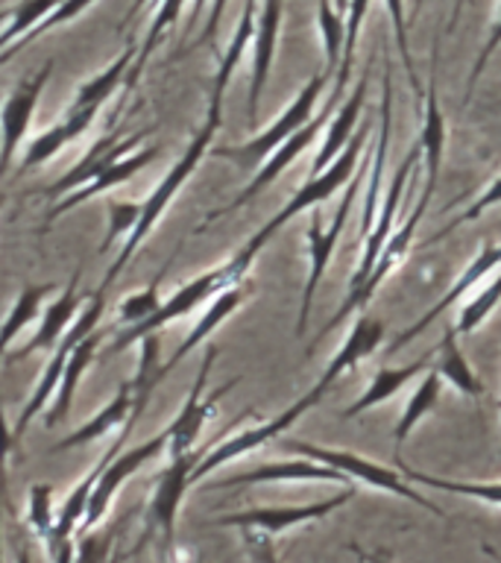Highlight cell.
Returning <instances> with one entry per match:
<instances>
[{
    "label": "cell",
    "mask_w": 501,
    "mask_h": 563,
    "mask_svg": "<svg viewBox=\"0 0 501 563\" xmlns=\"http://www.w3.org/2000/svg\"><path fill=\"white\" fill-rule=\"evenodd\" d=\"M220 123H223V103H211L209 100V112H205V123H202L200 130L193 132V139L188 141V147L182 150V156L176 158L170 170L162 176V183L149 191V197L141 202V218H138V227L132 229V235L126 238L121 244V253L118 258L112 262V267L105 271L103 282H100V288H112V282L118 279L123 273V267L132 262V255L138 253L141 244L147 241L149 232L156 229V223L165 218V211L170 209V202L176 200V194L182 191L185 183L191 179L193 170L200 167V162L205 158V153H211V141L218 135Z\"/></svg>",
    "instance_id": "1"
},
{
    "label": "cell",
    "mask_w": 501,
    "mask_h": 563,
    "mask_svg": "<svg viewBox=\"0 0 501 563\" xmlns=\"http://www.w3.org/2000/svg\"><path fill=\"white\" fill-rule=\"evenodd\" d=\"M367 139L369 121H364L360 123V132L352 135V141L346 144V150H343L341 156L334 158L332 165L325 167V170H320V174H311V179H308L302 188H297V194H293V197H290V200L285 202V206H281V209L276 211V214H272V218L267 220V223H264V227L258 229L235 255H232V258H229V264L235 267V273L241 279H246V273H249V267H253L255 262V255L261 253L264 246H267V241H270L288 220H293L297 214H302V211L323 206V202L332 200L341 188H346V183H349L352 176H355V170H358L360 150H364V141Z\"/></svg>",
    "instance_id": "2"
},
{
    "label": "cell",
    "mask_w": 501,
    "mask_h": 563,
    "mask_svg": "<svg viewBox=\"0 0 501 563\" xmlns=\"http://www.w3.org/2000/svg\"><path fill=\"white\" fill-rule=\"evenodd\" d=\"M332 77H334L332 70L320 68L314 77L308 79L305 86H302V91L290 100L288 109H285V112H281L279 118L267 126V130H261L258 135H253V139L237 141V144L211 147V156L226 158V162L237 165L241 170H255V167H261L264 162H267V156H270L272 150L279 147L281 141H288L293 132L302 130V126L314 118L316 100H320L323 88L329 86V79Z\"/></svg>",
    "instance_id": "3"
},
{
    "label": "cell",
    "mask_w": 501,
    "mask_h": 563,
    "mask_svg": "<svg viewBox=\"0 0 501 563\" xmlns=\"http://www.w3.org/2000/svg\"><path fill=\"white\" fill-rule=\"evenodd\" d=\"M241 282L246 279H241L235 273V267L229 262L220 264V267H211V271L200 273V276H193L191 282H185L182 288H176L170 297L162 299V306H158V311L149 317V320H144V323L138 325H130V329H121V334L114 338L109 352H112V355H121L126 346L138 343L141 338L158 334L167 323H174L179 317L191 314V311H197V306H209V299L218 297L220 290L232 288V285H241Z\"/></svg>",
    "instance_id": "4"
},
{
    "label": "cell",
    "mask_w": 501,
    "mask_h": 563,
    "mask_svg": "<svg viewBox=\"0 0 501 563\" xmlns=\"http://www.w3.org/2000/svg\"><path fill=\"white\" fill-rule=\"evenodd\" d=\"M103 311H105V288H97L94 294L88 297V306L82 308L77 320L70 323L68 332L62 334V341L53 346L51 361L44 364L42 376H38L35 387L30 390V399H26V405L21 408V413H18L15 429H12L15 443L24 438L26 429H30V422H33L38 413L47 411V405H51L53 394H56V387H59L62 382V373H65V364H68L70 352H74L77 343L86 341L88 334H94V329L100 325V320H103Z\"/></svg>",
    "instance_id": "5"
},
{
    "label": "cell",
    "mask_w": 501,
    "mask_h": 563,
    "mask_svg": "<svg viewBox=\"0 0 501 563\" xmlns=\"http://www.w3.org/2000/svg\"><path fill=\"white\" fill-rule=\"evenodd\" d=\"M285 449L293 452V455L311 457V461H320V464L332 466V470H341L352 484L360 482L367 487H376V490L393 493L399 499H408L420 508L431 510V514H443V508H437L434 501L425 499L422 493L413 490L411 482H404L399 470H390V466H381L369 457H360L355 452H346V449H332V446H320V443H308V440L288 438L285 440Z\"/></svg>",
    "instance_id": "6"
},
{
    "label": "cell",
    "mask_w": 501,
    "mask_h": 563,
    "mask_svg": "<svg viewBox=\"0 0 501 563\" xmlns=\"http://www.w3.org/2000/svg\"><path fill=\"white\" fill-rule=\"evenodd\" d=\"M205 449H191V452H185V455L170 457V464L158 473L156 490H153L147 505V519H144V537H141V543L132 549V554L141 552L144 543H147L153 534L162 537V543H165L167 552L174 549L179 508H182L185 493H188V487L193 484L191 475L193 470H197V464H200V457L205 455Z\"/></svg>",
    "instance_id": "7"
},
{
    "label": "cell",
    "mask_w": 501,
    "mask_h": 563,
    "mask_svg": "<svg viewBox=\"0 0 501 563\" xmlns=\"http://www.w3.org/2000/svg\"><path fill=\"white\" fill-rule=\"evenodd\" d=\"M360 176H364V167H360V174L355 170L346 188H343V200L334 211V218L329 227H323V220L320 214H311L308 220V229H305V241H308V279H305V288H302V306H299V317H297V334H305L308 329V317H311V308H314V294H316V285L320 279L325 276L329 271V262H332V253L337 241L343 235V227H346V220H349V211L358 200V188H360Z\"/></svg>",
    "instance_id": "8"
},
{
    "label": "cell",
    "mask_w": 501,
    "mask_h": 563,
    "mask_svg": "<svg viewBox=\"0 0 501 563\" xmlns=\"http://www.w3.org/2000/svg\"><path fill=\"white\" fill-rule=\"evenodd\" d=\"M334 106H337V97H329V103L323 106V112L314 114V118H311V121H308L302 130L293 132L288 141H281L279 147L272 150L270 156H267V162L258 167V174L253 176V183L246 185L244 191L237 194L232 202H226V206H220V209L209 211L200 227L193 229V235H200L202 229L211 227V223H218L220 218H226V214L237 211L241 206H246V202H253L255 197L264 191V188H270V185L276 183V179H279V176L285 174V170H288V167L293 165V162H297V158L302 156L308 147H311V144H314L316 135L323 132V126H329V121H332V114H334Z\"/></svg>",
    "instance_id": "9"
},
{
    "label": "cell",
    "mask_w": 501,
    "mask_h": 563,
    "mask_svg": "<svg viewBox=\"0 0 501 563\" xmlns=\"http://www.w3.org/2000/svg\"><path fill=\"white\" fill-rule=\"evenodd\" d=\"M214 361H218V346H209L200 364V373H197L191 390L185 396L182 408H179V413L167 426V452H170V457H179L197 449V438H200L202 426L211 420V413L218 411V399H223L237 385V378H232L226 385H220L218 390L205 394Z\"/></svg>",
    "instance_id": "10"
},
{
    "label": "cell",
    "mask_w": 501,
    "mask_h": 563,
    "mask_svg": "<svg viewBox=\"0 0 501 563\" xmlns=\"http://www.w3.org/2000/svg\"><path fill=\"white\" fill-rule=\"evenodd\" d=\"M311 408H316L314 399H308L305 394L299 396L297 402L290 405V408H285V411L279 413V417H272V420H264V422H255V426H249V429H241L237 434H232V438L226 440H214L209 449H205V455L200 457V464H197V470H193L191 482H202L205 475H211L214 470H220V466L232 464V461H237V457L249 455V452H255V449L267 446L270 440H276L279 434H285V431L293 426V422L302 417V413H308Z\"/></svg>",
    "instance_id": "11"
},
{
    "label": "cell",
    "mask_w": 501,
    "mask_h": 563,
    "mask_svg": "<svg viewBox=\"0 0 501 563\" xmlns=\"http://www.w3.org/2000/svg\"><path fill=\"white\" fill-rule=\"evenodd\" d=\"M167 449V429L153 434L149 440L138 443V446L126 449V452H118V455L105 464V470L100 473L94 484V493H91V499H88V510L86 517H82V526H79V534H88V531H94L100 528L103 517L109 514V505L114 501V496L121 493V487L130 482L132 475L144 470V464H149L153 457L162 455Z\"/></svg>",
    "instance_id": "12"
},
{
    "label": "cell",
    "mask_w": 501,
    "mask_h": 563,
    "mask_svg": "<svg viewBox=\"0 0 501 563\" xmlns=\"http://www.w3.org/2000/svg\"><path fill=\"white\" fill-rule=\"evenodd\" d=\"M420 167H422V144L420 139H416V144L408 150V156L402 158V165H399V170H396L390 185H387V194L381 197V209H378V218L376 223H372V229H369V235L364 238V253H360L358 271L352 273L349 290H358L360 285L367 282L369 273H372V267H376L378 255H381V250H385L387 244V238L393 235V223L396 218H399V209H402L404 188L413 183V176H416Z\"/></svg>",
    "instance_id": "13"
},
{
    "label": "cell",
    "mask_w": 501,
    "mask_h": 563,
    "mask_svg": "<svg viewBox=\"0 0 501 563\" xmlns=\"http://www.w3.org/2000/svg\"><path fill=\"white\" fill-rule=\"evenodd\" d=\"M355 499V487H343V493L329 496V499L308 501V505H281V508H249L237 510V514H223V517L211 519V526L223 528H253V531H264V534H281L288 528L305 526L314 519L332 517L334 510H341L346 501Z\"/></svg>",
    "instance_id": "14"
},
{
    "label": "cell",
    "mask_w": 501,
    "mask_h": 563,
    "mask_svg": "<svg viewBox=\"0 0 501 563\" xmlns=\"http://www.w3.org/2000/svg\"><path fill=\"white\" fill-rule=\"evenodd\" d=\"M53 77V62H44V68L33 70L30 77H24L18 82L9 97L0 106V176L7 174L9 165L15 162L18 150H21V141L26 139L30 132V123H33V112L38 106V97L44 95V86L51 82Z\"/></svg>",
    "instance_id": "15"
},
{
    "label": "cell",
    "mask_w": 501,
    "mask_h": 563,
    "mask_svg": "<svg viewBox=\"0 0 501 563\" xmlns=\"http://www.w3.org/2000/svg\"><path fill=\"white\" fill-rule=\"evenodd\" d=\"M281 12H285V0H261V9L255 15V33H253V74H249V95H246V118L255 123L258 118V106L261 95L270 79L272 59H276V44H279L281 30Z\"/></svg>",
    "instance_id": "16"
},
{
    "label": "cell",
    "mask_w": 501,
    "mask_h": 563,
    "mask_svg": "<svg viewBox=\"0 0 501 563\" xmlns=\"http://www.w3.org/2000/svg\"><path fill=\"white\" fill-rule=\"evenodd\" d=\"M149 130L138 132V135H121V132H105L103 139H97L94 144H91V150H86V156L79 158L77 165L70 167L68 174H62L56 183L47 188V194L51 197H65V194L77 191V188H82V185H88L91 179H97V176L103 174L105 167L114 165L118 158L130 156L132 150L138 147L141 139H147Z\"/></svg>",
    "instance_id": "17"
},
{
    "label": "cell",
    "mask_w": 501,
    "mask_h": 563,
    "mask_svg": "<svg viewBox=\"0 0 501 563\" xmlns=\"http://www.w3.org/2000/svg\"><path fill=\"white\" fill-rule=\"evenodd\" d=\"M385 329L387 325L378 320V317H360L358 323L352 325V332L346 334V341L337 352H334V358L329 361V367L323 369V376L316 378V385L308 390V399H314L320 405L325 394H329V387L337 382L341 376H346L349 369H355L364 358H369L372 352L381 346L385 341Z\"/></svg>",
    "instance_id": "18"
},
{
    "label": "cell",
    "mask_w": 501,
    "mask_h": 563,
    "mask_svg": "<svg viewBox=\"0 0 501 563\" xmlns=\"http://www.w3.org/2000/svg\"><path fill=\"white\" fill-rule=\"evenodd\" d=\"M496 267H501V244H487L481 250V253L475 255L472 262L466 264V271L460 273V276H457L455 285H452V288H448L446 294H443V297L437 299V306H431L428 311H425V314H422L420 320H416V323L411 325V329H404V332L396 334V341L390 343V346H387V352H399L404 346V343L416 341V338H420V334L425 332V329H428V325L434 323V320H437V317L446 314L448 308L455 306L457 299L466 297V294H469V290H472L475 285H478V282L483 279V276H490V273L496 271Z\"/></svg>",
    "instance_id": "19"
},
{
    "label": "cell",
    "mask_w": 501,
    "mask_h": 563,
    "mask_svg": "<svg viewBox=\"0 0 501 563\" xmlns=\"http://www.w3.org/2000/svg\"><path fill=\"white\" fill-rule=\"evenodd\" d=\"M158 156H162V147H158V144H153V147L132 150L130 156L118 158V162L105 167L103 174L97 176V179H91L88 185H82V188H77V191L65 194L62 200L53 202V209L47 211V223H44V227H51L53 220H59L62 214H68L70 209H77V206L88 202L91 197H100V194H109L112 188H118V185L130 183L132 176L141 174L147 165H153Z\"/></svg>",
    "instance_id": "20"
},
{
    "label": "cell",
    "mask_w": 501,
    "mask_h": 563,
    "mask_svg": "<svg viewBox=\"0 0 501 563\" xmlns=\"http://www.w3.org/2000/svg\"><path fill=\"white\" fill-rule=\"evenodd\" d=\"M267 482H332L343 484V487H355V484L341 473V470H332V466L320 464V461H311V457L299 455L297 461H272V464H261L246 470V473L229 475V478H220L211 487L214 490H229V487H244V484H267Z\"/></svg>",
    "instance_id": "21"
},
{
    "label": "cell",
    "mask_w": 501,
    "mask_h": 563,
    "mask_svg": "<svg viewBox=\"0 0 501 563\" xmlns=\"http://www.w3.org/2000/svg\"><path fill=\"white\" fill-rule=\"evenodd\" d=\"M79 276H82V271L74 273V279L59 290V297L44 308V314L42 320H38V329L33 332V338H30L24 346H18L15 352H9V361H12V364L30 358L35 352H53V346L62 341V334L68 332L70 323L79 317Z\"/></svg>",
    "instance_id": "22"
},
{
    "label": "cell",
    "mask_w": 501,
    "mask_h": 563,
    "mask_svg": "<svg viewBox=\"0 0 501 563\" xmlns=\"http://www.w3.org/2000/svg\"><path fill=\"white\" fill-rule=\"evenodd\" d=\"M97 114L100 109H74L68 106L65 114L59 118V123H53L51 130H44L42 135H35L30 141V147H26L24 158H21V165H18V176L30 174L35 167L47 165L62 147H68L77 139H82L88 130H91V123L97 121Z\"/></svg>",
    "instance_id": "23"
},
{
    "label": "cell",
    "mask_w": 501,
    "mask_h": 563,
    "mask_svg": "<svg viewBox=\"0 0 501 563\" xmlns=\"http://www.w3.org/2000/svg\"><path fill=\"white\" fill-rule=\"evenodd\" d=\"M381 130L378 139L372 141V156H369V176H367V197H364V214H360V238L369 235V229L376 223L381 197H385V165L387 150H390V121H393V79L390 70H385V86H381Z\"/></svg>",
    "instance_id": "24"
},
{
    "label": "cell",
    "mask_w": 501,
    "mask_h": 563,
    "mask_svg": "<svg viewBox=\"0 0 501 563\" xmlns=\"http://www.w3.org/2000/svg\"><path fill=\"white\" fill-rule=\"evenodd\" d=\"M132 408H135V387H132V378L126 385H121V390L109 399V402L100 408V411L86 420L79 429H74L68 438H62L56 446L51 449V455H62V452H68V449H79V446H91L94 440H100L103 434H112V431H121L123 422L130 420Z\"/></svg>",
    "instance_id": "25"
},
{
    "label": "cell",
    "mask_w": 501,
    "mask_h": 563,
    "mask_svg": "<svg viewBox=\"0 0 501 563\" xmlns=\"http://www.w3.org/2000/svg\"><path fill=\"white\" fill-rule=\"evenodd\" d=\"M246 297H249V288H246L244 282L241 285H232V288L220 290L218 297L209 299V306H205V311H202V317L193 323V329L188 332V338H185L179 346H176V352L170 355V358L165 361V373H170L174 367H179L188 355H191L197 346H202V343L209 341L211 334H214V329H220V325L226 323L229 317L235 314L237 308L244 306Z\"/></svg>",
    "instance_id": "26"
},
{
    "label": "cell",
    "mask_w": 501,
    "mask_h": 563,
    "mask_svg": "<svg viewBox=\"0 0 501 563\" xmlns=\"http://www.w3.org/2000/svg\"><path fill=\"white\" fill-rule=\"evenodd\" d=\"M422 126H420V144H422V170H425V183L422 188H437L439 167H443V150H446V118L439 109L437 100V82L431 74L428 88H422Z\"/></svg>",
    "instance_id": "27"
},
{
    "label": "cell",
    "mask_w": 501,
    "mask_h": 563,
    "mask_svg": "<svg viewBox=\"0 0 501 563\" xmlns=\"http://www.w3.org/2000/svg\"><path fill=\"white\" fill-rule=\"evenodd\" d=\"M367 82H369V68L364 70V77L355 88H352V95L346 97L337 109V114H332V121H329V130H325V139L320 141V153L314 156V174L325 170V167L332 165L334 158L341 156L346 144L355 135V126L360 121V109L367 103Z\"/></svg>",
    "instance_id": "28"
},
{
    "label": "cell",
    "mask_w": 501,
    "mask_h": 563,
    "mask_svg": "<svg viewBox=\"0 0 501 563\" xmlns=\"http://www.w3.org/2000/svg\"><path fill=\"white\" fill-rule=\"evenodd\" d=\"M103 341V334L94 332L88 334L86 341L77 343L74 352H70L68 364H65V373H62V382L56 387V394H53L51 405H47V411H44V422H47V429H56L62 422L68 420L70 405H74V396H77V387L82 382V373H86L91 364H94L97 346Z\"/></svg>",
    "instance_id": "29"
},
{
    "label": "cell",
    "mask_w": 501,
    "mask_h": 563,
    "mask_svg": "<svg viewBox=\"0 0 501 563\" xmlns=\"http://www.w3.org/2000/svg\"><path fill=\"white\" fill-rule=\"evenodd\" d=\"M135 56H138V47H135V44H126V51L118 53L100 74L88 77L86 82H79L70 106H74V109H103V106L112 100L114 91L130 79Z\"/></svg>",
    "instance_id": "30"
},
{
    "label": "cell",
    "mask_w": 501,
    "mask_h": 563,
    "mask_svg": "<svg viewBox=\"0 0 501 563\" xmlns=\"http://www.w3.org/2000/svg\"><path fill=\"white\" fill-rule=\"evenodd\" d=\"M431 364V355H425V358H416L411 361V364H404V367H381L372 376V385L364 390V396L360 399H355V402L346 408V411L341 413L343 420H352V417H358V413L369 411V408H376V405L387 402V399H393L399 390H402L408 382H411L413 376H420V373H425Z\"/></svg>",
    "instance_id": "31"
},
{
    "label": "cell",
    "mask_w": 501,
    "mask_h": 563,
    "mask_svg": "<svg viewBox=\"0 0 501 563\" xmlns=\"http://www.w3.org/2000/svg\"><path fill=\"white\" fill-rule=\"evenodd\" d=\"M56 290H59V285L44 282V285H26V288L18 294L15 302L9 306V314L3 317V323H0V358H3L9 352V346L18 341V334L24 332L26 325L42 314L44 302H47V297H53Z\"/></svg>",
    "instance_id": "32"
},
{
    "label": "cell",
    "mask_w": 501,
    "mask_h": 563,
    "mask_svg": "<svg viewBox=\"0 0 501 563\" xmlns=\"http://www.w3.org/2000/svg\"><path fill=\"white\" fill-rule=\"evenodd\" d=\"M439 390H443V376H439L437 369H425L422 382L416 385V390H413L408 405H404L402 417L396 422V461H402L404 440L411 438V431L420 426L422 417L437 408Z\"/></svg>",
    "instance_id": "33"
},
{
    "label": "cell",
    "mask_w": 501,
    "mask_h": 563,
    "mask_svg": "<svg viewBox=\"0 0 501 563\" xmlns=\"http://www.w3.org/2000/svg\"><path fill=\"white\" fill-rule=\"evenodd\" d=\"M396 466H399L404 482L422 484V487H431V490L457 493V496H466V499H478L492 505V508H501V482H457V478H443V475L413 470L404 461H396Z\"/></svg>",
    "instance_id": "34"
},
{
    "label": "cell",
    "mask_w": 501,
    "mask_h": 563,
    "mask_svg": "<svg viewBox=\"0 0 501 563\" xmlns=\"http://www.w3.org/2000/svg\"><path fill=\"white\" fill-rule=\"evenodd\" d=\"M443 376V382L455 387L457 394L469 396V399H478L483 396L481 378L475 376V369L469 367V361L464 358V352L457 346V334L455 329H448L443 334V343H439V355H437V367H434Z\"/></svg>",
    "instance_id": "35"
},
{
    "label": "cell",
    "mask_w": 501,
    "mask_h": 563,
    "mask_svg": "<svg viewBox=\"0 0 501 563\" xmlns=\"http://www.w3.org/2000/svg\"><path fill=\"white\" fill-rule=\"evenodd\" d=\"M149 3H153V21H149L147 38H144V44H141L138 56H135V62H132L126 88H132L135 82H138L141 70H144V65L149 62V56H153V51L158 47V42L167 35V30L179 21V15H182V9L188 0H149Z\"/></svg>",
    "instance_id": "36"
},
{
    "label": "cell",
    "mask_w": 501,
    "mask_h": 563,
    "mask_svg": "<svg viewBox=\"0 0 501 563\" xmlns=\"http://www.w3.org/2000/svg\"><path fill=\"white\" fill-rule=\"evenodd\" d=\"M91 3H97V0H59V3H56V9H51V12H47V15H44L42 21H38V24H35L33 30L24 35V38H18L15 44H9L7 51L0 53V68H3V65L12 59V56H18V53L24 51L26 44H33L35 38H42L44 33H53L56 26L70 24V21L82 15V12H86Z\"/></svg>",
    "instance_id": "37"
},
{
    "label": "cell",
    "mask_w": 501,
    "mask_h": 563,
    "mask_svg": "<svg viewBox=\"0 0 501 563\" xmlns=\"http://www.w3.org/2000/svg\"><path fill=\"white\" fill-rule=\"evenodd\" d=\"M369 3H372V0H349V9L343 12V21H346V42H343V56H341V65H337V79H334V88H332V97H337V100H341L346 86H349L360 24H364V18H367Z\"/></svg>",
    "instance_id": "38"
},
{
    "label": "cell",
    "mask_w": 501,
    "mask_h": 563,
    "mask_svg": "<svg viewBox=\"0 0 501 563\" xmlns=\"http://www.w3.org/2000/svg\"><path fill=\"white\" fill-rule=\"evenodd\" d=\"M501 302V271L499 276L492 282H487V288H481L475 294L464 308H460V314H457V323L452 325L455 329L457 338H464V334H472L475 329H481L487 323V317L496 311V306Z\"/></svg>",
    "instance_id": "39"
},
{
    "label": "cell",
    "mask_w": 501,
    "mask_h": 563,
    "mask_svg": "<svg viewBox=\"0 0 501 563\" xmlns=\"http://www.w3.org/2000/svg\"><path fill=\"white\" fill-rule=\"evenodd\" d=\"M56 3L59 0H18L12 7V18L0 26V53L7 51L9 44H15L18 38H24L51 9H56Z\"/></svg>",
    "instance_id": "40"
},
{
    "label": "cell",
    "mask_w": 501,
    "mask_h": 563,
    "mask_svg": "<svg viewBox=\"0 0 501 563\" xmlns=\"http://www.w3.org/2000/svg\"><path fill=\"white\" fill-rule=\"evenodd\" d=\"M316 24H320V33H323V51H325V70H337L343 56V42H346V21L334 9L332 0H320L316 7Z\"/></svg>",
    "instance_id": "41"
},
{
    "label": "cell",
    "mask_w": 501,
    "mask_h": 563,
    "mask_svg": "<svg viewBox=\"0 0 501 563\" xmlns=\"http://www.w3.org/2000/svg\"><path fill=\"white\" fill-rule=\"evenodd\" d=\"M158 282H162V276H158L156 282H149L147 288L132 290L130 297H123L121 302H118V323H121V329L144 323V320H149V317L156 314L158 306H162Z\"/></svg>",
    "instance_id": "42"
},
{
    "label": "cell",
    "mask_w": 501,
    "mask_h": 563,
    "mask_svg": "<svg viewBox=\"0 0 501 563\" xmlns=\"http://www.w3.org/2000/svg\"><path fill=\"white\" fill-rule=\"evenodd\" d=\"M26 526L38 540H51L56 528V514H53V487L51 484H33L30 499H26Z\"/></svg>",
    "instance_id": "43"
},
{
    "label": "cell",
    "mask_w": 501,
    "mask_h": 563,
    "mask_svg": "<svg viewBox=\"0 0 501 563\" xmlns=\"http://www.w3.org/2000/svg\"><path fill=\"white\" fill-rule=\"evenodd\" d=\"M138 218H141V202H132V200L109 202V227H105L100 253H109V250L114 246V241H126V238L132 235V229L138 227Z\"/></svg>",
    "instance_id": "44"
},
{
    "label": "cell",
    "mask_w": 501,
    "mask_h": 563,
    "mask_svg": "<svg viewBox=\"0 0 501 563\" xmlns=\"http://www.w3.org/2000/svg\"><path fill=\"white\" fill-rule=\"evenodd\" d=\"M387 15H390V24H393V38H396V51L402 56V65L411 77V86L416 95H422V82L416 77V68H413V56H411V42H408V18H404V0H385Z\"/></svg>",
    "instance_id": "45"
},
{
    "label": "cell",
    "mask_w": 501,
    "mask_h": 563,
    "mask_svg": "<svg viewBox=\"0 0 501 563\" xmlns=\"http://www.w3.org/2000/svg\"><path fill=\"white\" fill-rule=\"evenodd\" d=\"M501 202V174L496 176V179H492L490 185H487V188H483V194L481 197H478V200L472 202V206H469V209L464 211V214H457L455 220H448L446 227L439 229L437 235L431 238V241H425V244H437V241H443V238L448 235V232H452V229H457V227H464V223H472V220H478L483 214V211L487 209H492V206H499Z\"/></svg>",
    "instance_id": "46"
},
{
    "label": "cell",
    "mask_w": 501,
    "mask_h": 563,
    "mask_svg": "<svg viewBox=\"0 0 501 563\" xmlns=\"http://www.w3.org/2000/svg\"><path fill=\"white\" fill-rule=\"evenodd\" d=\"M114 531H88L77 537L74 545V563H109L114 552Z\"/></svg>",
    "instance_id": "47"
},
{
    "label": "cell",
    "mask_w": 501,
    "mask_h": 563,
    "mask_svg": "<svg viewBox=\"0 0 501 563\" xmlns=\"http://www.w3.org/2000/svg\"><path fill=\"white\" fill-rule=\"evenodd\" d=\"M501 47V3H499V12H496V21L490 24V35H487V42H483L481 53H478V59H475L472 70H469V82H466V100L464 103L469 106L475 95V86H478V79H481L483 68L490 65V59L496 56V51Z\"/></svg>",
    "instance_id": "48"
},
{
    "label": "cell",
    "mask_w": 501,
    "mask_h": 563,
    "mask_svg": "<svg viewBox=\"0 0 501 563\" xmlns=\"http://www.w3.org/2000/svg\"><path fill=\"white\" fill-rule=\"evenodd\" d=\"M246 549L253 554L258 563H281L276 549H272V537L264 534V531H253V528H246Z\"/></svg>",
    "instance_id": "49"
},
{
    "label": "cell",
    "mask_w": 501,
    "mask_h": 563,
    "mask_svg": "<svg viewBox=\"0 0 501 563\" xmlns=\"http://www.w3.org/2000/svg\"><path fill=\"white\" fill-rule=\"evenodd\" d=\"M205 0H193V12H191V21H197V15H200V9ZM214 7H211V15H209V24H205V33L200 35V42H211L214 38V33H218V24L220 18H223V9H226V0H211Z\"/></svg>",
    "instance_id": "50"
},
{
    "label": "cell",
    "mask_w": 501,
    "mask_h": 563,
    "mask_svg": "<svg viewBox=\"0 0 501 563\" xmlns=\"http://www.w3.org/2000/svg\"><path fill=\"white\" fill-rule=\"evenodd\" d=\"M3 490H7V461H0V519H3ZM0 563H3V540H0Z\"/></svg>",
    "instance_id": "51"
},
{
    "label": "cell",
    "mask_w": 501,
    "mask_h": 563,
    "mask_svg": "<svg viewBox=\"0 0 501 563\" xmlns=\"http://www.w3.org/2000/svg\"><path fill=\"white\" fill-rule=\"evenodd\" d=\"M349 552H355V554H358V558H360V561H364V563H390V561H385V558H381V554H369V552H360V549H358V545H355V543L349 545Z\"/></svg>",
    "instance_id": "52"
},
{
    "label": "cell",
    "mask_w": 501,
    "mask_h": 563,
    "mask_svg": "<svg viewBox=\"0 0 501 563\" xmlns=\"http://www.w3.org/2000/svg\"><path fill=\"white\" fill-rule=\"evenodd\" d=\"M15 563H33V558H30V549H26V545H18Z\"/></svg>",
    "instance_id": "53"
},
{
    "label": "cell",
    "mask_w": 501,
    "mask_h": 563,
    "mask_svg": "<svg viewBox=\"0 0 501 563\" xmlns=\"http://www.w3.org/2000/svg\"><path fill=\"white\" fill-rule=\"evenodd\" d=\"M132 552H112V558H109V563H123V561H130Z\"/></svg>",
    "instance_id": "54"
},
{
    "label": "cell",
    "mask_w": 501,
    "mask_h": 563,
    "mask_svg": "<svg viewBox=\"0 0 501 563\" xmlns=\"http://www.w3.org/2000/svg\"><path fill=\"white\" fill-rule=\"evenodd\" d=\"M147 3H149V0H135V3H132V9H130V15H126V18H132L135 12H141V9L147 7Z\"/></svg>",
    "instance_id": "55"
},
{
    "label": "cell",
    "mask_w": 501,
    "mask_h": 563,
    "mask_svg": "<svg viewBox=\"0 0 501 563\" xmlns=\"http://www.w3.org/2000/svg\"><path fill=\"white\" fill-rule=\"evenodd\" d=\"M332 3H334V9L341 12V15L346 12V9H349V0H332Z\"/></svg>",
    "instance_id": "56"
},
{
    "label": "cell",
    "mask_w": 501,
    "mask_h": 563,
    "mask_svg": "<svg viewBox=\"0 0 501 563\" xmlns=\"http://www.w3.org/2000/svg\"><path fill=\"white\" fill-rule=\"evenodd\" d=\"M483 552L490 554V558H492V561H496V563H501V554L496 552V549H492V545H483Z\"/></svg>",
    "instance_id": "57"
},
{
    "label": "cell",
    "mask_w": 501,
    "mask_h": 563,
    "mask_svg": "<svg viewBox=\"0 0 501 563\" xmlns=\"http://www.w3.org/2000/svg\"><path fill=\"white\" fill-rule=\"evenodd\" d=\"M9 18H12V7H9V9H0V26L7 24Z\"/></svg>",
    "instance_id": "58"
},
{
    "label": "cell",
    "mask_w": 501,
    "mask_h": 563,
    "mask_svg": "<svg viewBox=\"0 0 501 563\" xmlns=\"http://www.w3.org/2000/svg\"><path fill=\"white\" fill-rule=\"evenodd\" d=\"M460 7H464V0H457V7H455V12H452V24H448V26H455L457 15H460Z\"/></svg>",
    "instance_id": "59"
},
{
    "label": "cell",
    "mask_w": 501,
    "mask_h": 563,
    "mask_svg": "<svg viewBox=\"0 0 501 563\" xmlns=\"http://www.w3.org/2000/svg\"><path fill=\"white\" fill-rule=\"evenodd\" d=\"M422 3H425V0H413V18H416V12L422 9Z\"/></svg>",
    "instance_id": "60"
},
{
    "label": "cell",
    "mask_w": 501,
    "mask_h": 563,
    "mask_svg": "<svg viewBox=\"0 0 501 563\" xmlns=\"http://www.w3.org/2000/svg\"><path fill=\"white\" fill-rule=\"evenodd\" d=\"M0 206H3V197H0Z\"/></svg>",
    "instance_id": "61"
}]
</instances>
